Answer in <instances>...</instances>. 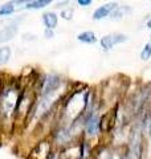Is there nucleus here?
<instances>
[{
  "mask_svg": "<svg viewBox=\"0 0 151 159\" xmlns=\"http://www.w3.org/2000/svg\"><path fill=\"white\" fill-rule=\"evenodd\" d=\"M117 7H118L117 4H106V6H102V7H99V8L95 9L93 17H94L95 20L103 19V17L109 16L110 13H113V11H114V9L117 8Z\"/></svg>",
  "mask_w": 151,
  "mask_h": 159,
  "instance_id": "6",
  "label": "nucleus"
},
{
  "mask_svg": "<svg viewBox=\"0 0 151 159\" xmlns=\"http://www.w3.org/2000/svg\"><path fill=\"white\" fill-rule=\"evenodd\" d=\"M60 82H61L60 77H57V76H48L47 80H45V82H44L43 93L45 94V96H48V94H52L58 88Z\"/></svg>",
  "mask_w": 151,
  "mask_h": 159,
  "instance_id": "4",
  "label": "nucleus"
},
{
  "mask_svg": "<svg viewBox=\"0 0 151 159\" xmlns=\"http://www.w3.org/2000/svg\"><path fill=\"white\" fill-rule=\"evenodd\" d=\"M90 3H92V2H90V0H78V4H80V6H84V7L89 6Z\"/></svg>",
  "mask_w": 151,
  "mask_h": 159,
  "instance_id": "16",
  "label": "nucleus"
},
{
  "mask_svg": "<svg viewBox=\"0 0 151 159\" xmlns=\"http://www.w3.org/2000/svg\"><path fill=\"white\" fill-rule=\"evenodd\" d=\"M72 13H73V11L69 8V9H65V11L61 12V16H62L64 19H66V20H68V19L72 17Z\"/></svg>",
  "mask_w": 151,
  "mask_h": 159,
  "instance_id": "15",
  "label": "nucleus"
},
{
  "mask_svg": "<svg viewBox=\"0 0 151 159\" xmlns=\"http://www.w3.org/2000/svg\"><path fill=\"white\" fill-rule=\"evenodd\" d=\"M78 40L86 44H92V43H95V36L93 32H82L78 34Z\"/></svg>",
  "mask_w": 151,
  "mask_h": 159,
  "instance_id": "10",
  "label": "nucleus"
},
{
  "mask_svg": "<svg viewBox=\"0 0 151 159\" xmlns=\"http://www.w3.org/2000/svg\"><path fill=\"white\" fill-rule=\"evenodd\" d=\"M130 12H131V8H130V7H127V6H121V7H117L113 11L112 17L113 19H119V17L125 16L126 13H130Z\"/></svg>",
  "mask_w": 151,
  "mask_h": 159,
  "instance_id": "9",
  "label": "nucleus"
},
{
  "mask_svg": "<svg viewBox=\"0 0 151 159\" xmlns=\"http://www.w3.org/2000/svg\"><path fill=\"white\" fill-rule=\"evenodd\" d=\"M49 0H40V2H32V3H27V8H32V9H37V8H43L49 6Z\"/></svg>",
  "mask_w": 151,
  "mask_h": 159,
  "instance_id": "12",
  "label": "nucleus"
},
{
  "mask_svg": "<svg viewBox=\"0 0 151 159\" xmlns=\"http://www.w3.org/2000/svg\"><path fill=\"white\" fill-rule=\"evenodd\" d=\"M98 126H99V122H98V117L97 116H90L86 119V131L89 134H95L98 130Z\"/></svg>",
  "mask_w": 151,
  "mask_h": 159,
  "instance_id": "7",
  "label": "nucleus"
},
{
  "mask_svg": "<svg viewBox=\"0 0 151 159\" xmlns=\"http://www.w3.org/2000/svg\"><path fill=\"white\" fill-rule=\"evenodd\" d=\"M17 105V96L13 92V89H7L3 93L2 98H0V111L7 114L9 111H12L15 106Z\"/></svg>",
  "mask_w": 151,
  "mask_h": 159,
  "instance_id": "1",
  "label": "nucleus"
},
{
  "mask_svg": "<svg viewBox=\"0 0 151 159\" xmlns=\"http://www.w3.org/2000/svg\"><path fill=\"white\" fill-rule=\"evenodd\" d=\"M126 40H127V37H126L125 34L113 33V34H108V36H105L102 40H101V45H102V48H105V49H110L114 45H117V44L126 41Z\"/></svg>",
  "mask_w": 151,
  "mask_h": 159,
  "instance_id": "2",
  "label": "nucleus"
},
{
  "mask_svg": "<svg viewBox=\"0 0 151 159\" xmlns=\"http://www.w3.org/2000/svg\"><path fill=\"white\" fill-rule=\"evenodd\" d=\"M43 21H44L45 27H47L48 29H53L54 27L57 25V16H56V13H53V12L44 13L43 15Z\"/></svg>",
  "mask_w": 151,
  "mask_h": 159,
  "instance_id": "8",
  "label": "nucleus"
},
{
  "mask_svg": "<svg viewBox=\"0 0 151 159\" xmlns=\"http://www.w3.org/2000/svg\"><path fill=\"white\" fill-rule=\"evenodd\" d=\"M150 56H151V40L147 43V45L144 47L142 53H140V58H142V60H149Z\"/></svg>",
  "mask_w": 151,
  "mask_h": 159,
  "instance_id": "14",
  "label": "nucleus"
},
{
  "mask_svg": "<svg viewBox=\"0 0 151 159\" xmlns=\"http://www.w3.org/2000/svg\"><path fill=\"white\" fill-rule=\"evenodd\" d=\"M9 57H11V49L8 47H3L0 48V65H3V64H6Z\"/></svg>",
  "mask_w": 151,
  "mask_h": 159,
  "instance_id": "11",
  "label": "nucleus"
},
{
  "mask_svg": "<svg viewBox=\"0 0 151 159\" xmlns=\"http://www.w3.org/2000/svg\"><path fill=\"white\" fill-rule=\"evenodd\" d=\"M147 27H149V28H150V29H151V20H150V21H149V23H147Z\"/></svg>",
  "mask_w": 151,
  "mask_h": 159,
  "instance_id": "18",
  "label": "nucleus"
},
{
  "mask_svg": "<svg viewBox=\"0 0 151 159\" xmlns=\"http://www.w3.org/2000/svg\"><path fill=\"white\" fill-rule=\"evenodd\" d=\"M16 33H17V25L16 24H11V25L4 27L2 31H0V43H6V41L12 40Z\"/></svg>",
  "mask_w": 151,
  "mask_h": 159,
  "instance_id": "5",
  "label": "nucleus"
},
{
  "mask_svg": "<svg viewBox=\"0 0 151 159\" xmlns=\"http://www.w3.org/2000/svg\"><path fill=\"white\" fill-rule=\"evenodd\" d=\"M45 36H47V37H52V36H53V33L48 29V31H45Z\"/></svg>",
  "mask_w": 151,
  "mask_h": 159,
  "instance_id": "17",
  "label": "nucleus"
},
{
  "mask_svg": "<svg viewBox=\"0 0 151 159\" xmlns=\"http://www.w3.org/2000/svg\"><path fill=\"white\" fill-rule=\"evenodd\" d=\"M15 11V7L12 3H8L6 6H3L0 8V16H3V15H11L12 12Z\"/></svg>",
  "mask_w": 151,
  "mask_h": 159,
  "instance_id": "13",
  "label": "nucleus"
},
{
  "mask_svg": "<svg viewBox=\"0 0 151 159\" xmlns=\"http://www.w3.org/2000/svg\"><path fill=\"white\" fill-rule=\"evenodd\" d=\"M129 159H140V134L138 131L133 135L129 150Z\"/></svg>",
  "mask_w": 151,
  "mask_h": 159,
  "instance_id": "3",
  "label": "nucleus"
}]
</instances>
